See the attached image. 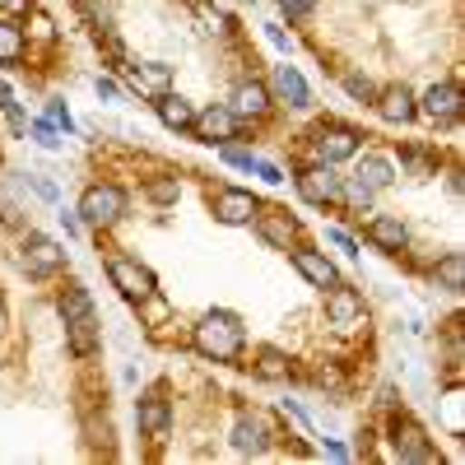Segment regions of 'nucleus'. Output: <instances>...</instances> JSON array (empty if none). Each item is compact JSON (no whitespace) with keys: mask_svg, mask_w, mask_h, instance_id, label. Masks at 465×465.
Returning a JSON list of instances; mask_svg holds the SVG:
<instances>
[{"mask_svg":"<svg viewBox=\"0 0 465 465\" xmlns=\"http://www.w3.org/2000/svg\"><path fill=\"white\" fill-rule=\"evenodd\" d=\"M232 447H238L242 456H261V451H265L261 419H238V429H232Z\"/></svg>","mask_w":465,"mask_h":465,"instance_id":"5701e85b","label":"nucleus"},{"mask_svg":"<svg viewBox=\"0 0 465 465\" xmlns=\"http://www.w3.org/2000/svg\"><path fill=\"white\" fill-rule=\"evenodd\" d=\"M47 122H52V126H65V131L74 126V122H70V107H65V103H52V107H47Z\"/></svg>","mask_w":465,"mask_h":465,"instance_id":"c9c22d12","label":"nucleus"},{"mask_svg":"<svg viewBox=\"0 0 465 465\" xmlns=\"http://www.w3.org/2000/svg\"><path fill=\"white\" fill-rule=\"evenodd\" d=\"M126 80H131V89L140 98H163L173 89V65H163V61H131Z\"/></svg>","mask_w":465,"mask_h":465,"instance_id":"6e6552de","label":"nucleus"},{"mask_svg":"<svg viewBox=\"0 0 465 465\" xmlns=\"http://www.w3.org/2000/svg\"><path fill=\"white\" fill-rule=\"evenodd\" d=\"M280 10H284L289 19H312V10H317V0H280Z\"/></svg>","mask_w":465,"mask_h":465,"instance_id":"2f4dec72","label":"nucleus"},{"mask_svg":"<svg viewBox=\"0 0 465 465\" xmlns=\"http://www.w3.org/2000/svg\"><path fill=\"white\" fill-rule=\"evenodd\" d=\"M252 173H261V177H265L270 186H280V182H284V173H280L275 163H265V159H256V168H252Z\"/></svg>","mask_w":465,"mask_h":465,"instance_id":"e433bc0d","label":"nucleus"},{"mask_svg":"<svg viewBox=\"0 0 465 465\" xmlns=\"http://www.w3.org/2000/svg\"><path fill=\"white\" fill-rule=\"evenodd\" d=\"M219 159H223V163H232V168H242V173H252V168H256V153H252V149H242V144H232V140H228V144H219Z\"/></svg>","mask_w":465,"mask_h":465,"instance_id":"c756f323","label":"nucleus"},{"mask_svg":"<svg viewBox=\"0 0 465 465\" xmlns=\"http://www.w3.org/2000/svg\"><path fill=\"white\" fill-rule=\"evenodd\" d=\"M153 112H159V122L168 126V131H191V116H196V107H191L182 94H163V98H153Z\"/></svg>","mask_w":465,"mask_h":465,"instance_id":"412c9836","label":"nucleus"},{"mask_svg":"<svg viewBox=\"0 0 465 465\" xmlns=\"http://www.w3.org/2000/svg\"><path fill=\"white\" fill-rule=\"evenodd\" d=\"M33 186H37V196H43V201H56V186L47 177H33Z\"/></svg>","mask_w":465,"mask_h":465,"instance_id":"a19ab883","label":"nucleus"},{"mask_svg":"<svg viewBox=\"0 0 465 465\" xmlns=\"http://www.w3.org/2000/svg\"><path fill=\"white\" fill-rule=\"evenodd\" d=\"M340 191H344V182L335 177V168L331 163H312V168H302L298 173V196L307 201V205H340Z\"/></svg>","mask_w":465,"mask_h":465,"instance_id":"39448f33","label":"nucleus"},{"mask_svg":"<svg viewBox=\"0 0 465 465\" xmlns=\"http://www.w3.org/2000/svg\"><path fill=\"white\" fill-rule=\"evenodd\" d=\"M238 116H232L228 103H210L205 112L191 116V135H196L201 144H228V140H238Z\"/></svg>","mask_w":465,"mask_h":465,"instance_id":"20e7f679","label":"nucleus"},{"mask_svg":"<svg viewBox=\"0 0 465 465\" xmlns=\"http://www.w3.org/2000/svg\"><path fill=\"white\" fill-rule=\"evenodd\" d=\"M326 322L340 326V331L359 326V322H363V293L349 289V284H331V289H326Z\"/></svg>","mask_w":465,"mask_h":465,"instance_id":"1a4fd4ad","label":"nucleus"},{"mask_svg":"<svg viewBox=\"0 0 465 465\" xmlns=\"http://www.w3.org/2000/svg\"><path fill=\"white\" fill-rule=\"evenodd\" d=\"M396 456L401 460H438V451L429 447L423 429H419V423H410V419L396 423Z\"/></svg>","mask_w":465,"mask_h":465,"instance_id":"a211bd4d","label":"nucleus"},{"mask_svg":"<svg viewBox=\"0 0 465 465\" xmlns=\"http://www.w3.org/2000/svg\"><path fill=\"white\" fill-rule=\"evenodd\" d=\"M191 349L210 363H232L242 354V322L232 312H210L196 331H191Z\"/></svg>","mask_w":465,"mask_h":465,"instance_id":"f257e3e1","label":"nucleus"},{"mask_svg":"<svg viewBox=\"0 0 465 465\" xmlns=\"http://www.w3.org/2000/svg\"><path fill=\"white\" fill-rule=\"evenodd\" d=\"M438 284H442L447 293H460V289H465V256H460V252H447V256L438 261Z\"/></svg>","mask_w":465,"mask_h":465,"instance_id":"393cba45","label":"nucleus"},{"mask_svg":"<svg viewBox=\"0 0 465 465\" xmlns=\"http://www.w3.org/2000/svg\"><path fill=\"white\" fill-rule=\"evenodd\" d=\"M368 242H372L377 252H405V247H410V228H405L396 214H377V219L368 223Z\"/></svg>","mask_w":465,"mask_h":465,"instance_id":"f3484780","label":"nucleus"},{"mask_svg":"<svg viewBox=\"0 0 465 465\" xmlns=\"http://www.w3.org/2000/svg\"><path fill=\"white\" fill-rule=\"evenodd\" d=\"M265 37H270V43H275L280 52H289V37H284V28H275V24H265Z\"/></svg>","mask_w":465,"mask_h":465,"instance_id":"ea45409f","label":"nucleus"},{"mask_svg":"<svg viewBox=\"0 0 465 465\" xmlns=\"http://www.w3.org/2000/svg\"><path fill=\"white\" fill-rule=\"evenodd\" d=\"M377 112L386 116V122H396V126H405V122H414V116H419V98L405 89V84H391V89H381L377 98Z\"/></svg>","mask_w":465,"mask_h":465,"instance_id":"dca6fc26","label":"nucleus"},{"mask_svg":"<svg viewBox=\"0 0 465 465\" xmlns=\"http://www.w3.org/2000/svg\"><path fill=\"white\" fill-rule=\"evenodd\" d=\"M419 112L429 116V122H438V126H447V122H456L460 116V89L451 84V80H442V84H433L429 94H423V103H419Z\"/></svg>","mask_w":465,"mask_h":465,"instance_id":"f8f14e48","label":"nucleus"},{"mask_svg":"<svg viewBox=\"0 0 465 465\" xmlns=\"http://www.w3.org/2000/svg\"><path fill=\"white\" fill-rule=\"evenodd\" d=\"M0 10H5V15H28L33 0H0Z\"/></svg>","mask_w":465,"mask_h":465,"instance_id":"58836bf2","label":"nucleus"},{"mask_svg":"<svg viewBox=\"0 0 465 465\" xmlns=\"http://www.w3.org/2000/svg\"><path fill=\"white\" fill-rule=\"evenodd\" d=\"M84 312H94L89 289H84V284H65V293H61V317L70 322V317H84Z\"/></svg>","mask_w":465,"mask_h":465,"instance_id":"bb28decb","label":"nucleus"},{"mask_svg":"<svg viewBox=\"0 0 465 465\" xmlns=\"http://www.w3.org/2000/svg\"><path fill=\"white\" fill-rule=\"evenodd\" d=\"M405 168H414V173H433V159L423 149H405Z\"/></svg>","mask_w":465,"mask_h":465,"instance_id":"72a5a7b5","label":"nucleus"},{"mask_svg":"<svg viewBox=\"0 0 465 465\" xmlns=\"http://www.w3.org/2000/svg\"><path fill=\"white\" fill-rule=\"evenodd\" d=\"M326 238H331V242H335V247H340L344 256H359V247H354V238H349V232H344V228H326Z\"/></svg>","mask_w":465,"mask_h":465,"instance_id":"f704fd0d","label":"nucleus"},{"mask_svg":"<svg viewBox=\"0 0 465 465\" xmlns=\"http://www.w3.org/2000/svg\"><path fill=\"white\" fill-rule=\"evenodd\" d=\"M293 270L312 284V289H331V284H340V270L326 261V252H312V247H293Z\"/></svg>","mask_w":465,"mask_h":465,"instance_id":"9b49d317","label":"nucleus"},{"mask_svg":"<svg viewBox=\"0 0 465 465\" xmlns=\"http://www.w3.org/2000/svg\"><path fill=\"white\" fill-rule=\"evenodd\" d=\"M24 56V28H15L10 19H0V65H15Z\"/></svg>","mask_w":465,"mask_h":465,"instance_id":"a878e982","label":"nucleus"},{"mask_svg":"<svg viewBox=\"0 0 465 465\" xmlns=\"http://www.w3.org/2000/svg\"><path fill=\"white\" fill-rule=\"evenodd\" d=\"M312 153H317V163H344V159H354L359 153V131H349V126H322L312 135Z\"/></svg>","mask_w":465,"mask_h":465,"instance_id":"423d86ee","label":"nucleus"},{"mask_svg":"<svg viewBox=\"0 0 465 465\" xmlns=\"http://www.w3.org/2000/svg\"><path fill=\"white\" fill-rule=\"evenodd\" d=\"M344 94L359 98V103H372V98H377V84L368 80L363 70H344Z\"/></svg>","mask_w":465,"mask_h":465,"instance_id":"c85d7f7f","label":"nucleus"},{"mask_svg":"<svg viewBox=\"0 0 465 465\" xmlns=\"http://www.w3.org/2000/svg\"><path fill=\"white\" fill-rule=\"evenodd\" d=\"M74 214H80L89 228H112L116 219L126 214V191L112 186V182H94L80 196V210H74Z\"/></svg>","mask_w":465,"mask_h":465,"instance_id":"f03ea898","label":"nucleus"},{"mask_svg":"<svg viewBox=\"0 0 465 465\" xmlns=\"http://www.w3.org/2000/svg\"><path fill=\"white\" fill-rule=\"evenodd\" d=\"M354 177H359L368 191H386V186L396 182V168H391V159H381V153H363Z\"/></svg>","mask_w":465,"mask_h":465,"instance_id":"4be33fe9","label":"nucleus"},{"mask_svg":"<svg viewBox=\"0 0 465 465\" xmlns=\"http://www.w3.org/2000/svg\"><path fill=\"white\" fill-rule=\"evenodd\" d=\"M94 94H98L103 103H122V89H116V84L107 80V74H98V80H94Z\"/></svg>","mask_w":465,"mask_h":465,"instance_id":"473e14b6","label":"nucleus"},{"mask_svg":"<svg viewBox=\"0 0 465 465\" xmlns=\"http://www.w3.org/2000/svg\"><path fill=\"white\" fill-rule=\"evenodd\" d=\"M61 265H65V252L52 238H43V232H28L24 238V270L28 275H56Z\"/></svg>","mask_w":465,"mask_h":465,"instance_id":"9d476101","label":"nucleus"},{"mask_svg":"<svg viewBox=\"0 0 465 465\" xmlns=\"http://www.w3.org/2000/svg\"><path fill=\"white\" fill-rule=\"evenodd\" d=\"M256 377L265 381H284L289 377V354H280V349H256Z\"/></svg>","mask_w":465,"mask_h":465,"instance_id":"b1692460","label":"nucleus"},{"mask_svg":"<svg viewBox=\"0 0 465 465\" xmlns=\"http://www.w3.org/2000/svg\"><path fill=\"white\" fill-rule=\"evenodd\" d=\"M28 131H33V140L43 144V149H56V144H61V135H56V126H52V122H33Z\"/></svg>","mask_w":465,"mask_h":465,"instance_id":"7c9ffc66","label":"nucleus"},{"mask_svg":"<svg viewBox=\"0 0 465 465\" xmlns=\"http://www.w3.org/2000/svg\"><path fill=\"white\" fill-rule=\"evenodd\" d=\"M107 275H112V289L122 293V298H131V302H149L153 298V270L149 265H140L135 256H112L107 261Z\"/></svg>","mask_w":465,"mask_h":465,"instance_id":"7ed1b4c3","label":"nucleus"},{"mask_svg":"<svg viewBox=\"0 0 465 465\" xmlns=\"http://www.w3.org/2000/svg\"><path fill=\"white\" fill-rule=\"evenodd\" d=\"M98 340H103V331H98V317H94V312L70 317V322H65V344H70L80 359H89V354H94Z\"/></svg>","mask_w":465,"mask_h":465,"instance_id":"6ab92c4d","label":"nucleus"},{"mask_svg":"<svg viewBox=\"0 0 465 465\" xmlns=\"http://www.w3.org/2000/svg\"><path fill=\"white\" fill-rule=\"evenodd\" d=\"M275 94L289 103V107H312V89L298 74V65H275Z\"/></svg>","mask_w":465,"mask_h":465,"instance_id":"aec40b11","label":"nucleus"},{"mask_svg":"<svg viewBox=\"0 0 465 465\" xmlns=\"http://www.w3.org/2000/svg\"><path fill=\"white\" fill-rule=\"evenodd\" d=\"M232 116H238V122H261V116L270 112V89L261 84V80H247V84H238L232 89Z\"/></svg>","mask_w":465,"mask_h":465,"instance_id":"2eb2a0df","label":"nucleus"},{"mask_svg":"<svg viewBox=\"0 0 465 465\" xmlns=\"http://www.w3.org/2000/svg\"><path fill=\"white\" fill-rule=\"evenodd\" d=\"M256 228L270 247L289 252L298 242V219H289V210H256Z\"/></svg>","mask_w":465,"mask_h":465,"instance_id":"ddd939ff","label":"nucleus"},{"mask_svg":"<svg viewBox=\"0 0 465 465\" xmlns=\"http://www.w3.org/2000/svg\"><path fill=\"white\" fill-rule=\"evenodd\" d=\"M144 196H149L153 205H177L182 186H177V177H153V182L144 186Z\"/></svg>","mask_w":465,"mask_h":465,"instance_id":"cd10ccee","label":"nucleus"},{"mask_svg":"<svg viewBox=\"0 0 465 465\" xmlns=\"http://www.w3.org/2000/svg\"><path fill=\"white\" fill-rule=\"evenodd\" d=\"M256 210H261V201L252 196V191H242V186H223L219 196H214V219H219V223H228V228L252 223V219H256Z\"/></svg>","mask_w":465,"mask_h":465,"instance_id":"0eeeda50","label":"nucleus"},{"mask_svg":"<svg viewBox=\"0 0 465 465\" xmlns=\"http://www.w3.org/2000/svg\"><path fill=\"white\" fill-rule=\"evenodd\" d=\"M135 423H140V433H149V438H168V429H173V405L163 401V396H140L135 401Z\"/></svg>","mask_w":465,"mask_h":465,"instance_id":"4468645a","label":"nucleus"},{"mask_svg":"<svg viewBox=\"0 0 465 465\" xmlns=\"http://www.w3.org/2000/svg\"><path fill=\"white\" fill-rule=\"evenodd\" d=\"M28 15H33V33H37V37H56V28H52L47 15H37V10H28Z\"/></svg>","mask_w":465,"mask_h":465,"instance_id":"4c0bfd02","label":"nucleus"}]
</instances>
